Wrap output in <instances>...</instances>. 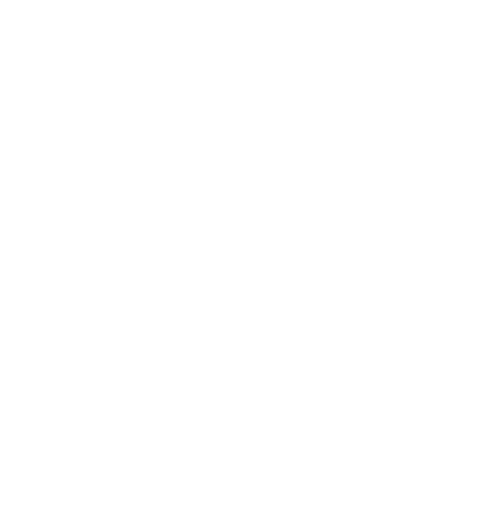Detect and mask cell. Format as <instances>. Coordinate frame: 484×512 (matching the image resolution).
Instances as JSON below:
<instances>
[]
</instances>
